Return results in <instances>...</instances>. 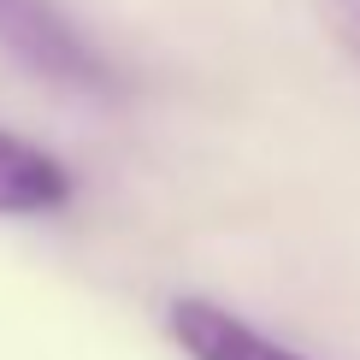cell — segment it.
Masks as SVG:
<instances>
[{
    "mask_svg": "<svg viewBox=\"0 0 360 360\" xmlns=\"http://www.w3.org/2000/svg\"><path fill=\"white\" fill-rule=\"evenodd\" d=\"M0 53L53 89H77V95L118 89V65L59 0H0Z\"/></svg>",
    "mask_w": 360,
    "mask_h": 360,
    "instance_id": "cell-1",
    "label": "cell"
},
{
    "mask_svg": "<svg viewBox=\"0 0 360 360\" xmlns=\"http://www.w3.org/2000/svg\"><path fill=\"white\" fill-rule=\"evenodd\" d=\"M166 331L189 360H307V354L283 349L278 337H266L260 325L236 319L231 307L207 302V295H177L166 307Z\"/></svg>",
    "mask_w": 360,
    "mask_h": 360,
    "instance_id": "cell-2",
    "label": "cell"
},
{
    "mask_svg": "<svg viewBox=\"0 0 360 360\" xmlns=\"http://www.w3.org/2000/svg\"><path fill=\"white\" fill-rule=\"evenodd\" d=\"M71 177L65 160H53L41 142L18 136V130H0V219H41L71 207Z\"/></svg>",
    "mask_w": 360,
    "mask_h": 360,
    "instance_id": "cell-3",
    "label": "cell"
},
{
    "mask_svg": "<svg viewBox=\"0 0 360 360\" xmlns=\"http://www.w3.org/2000/svg\"><path fill=\"white\" fill-rule=\"evenodd\" d=\"M313 12H319L325 36L360 65V0H313Z\"/></svg>",
    "mask_w": 360,
    "mask_h": 360,
    "instance_id": "cell-4",
    "label": "cell"
}]
</instances>
